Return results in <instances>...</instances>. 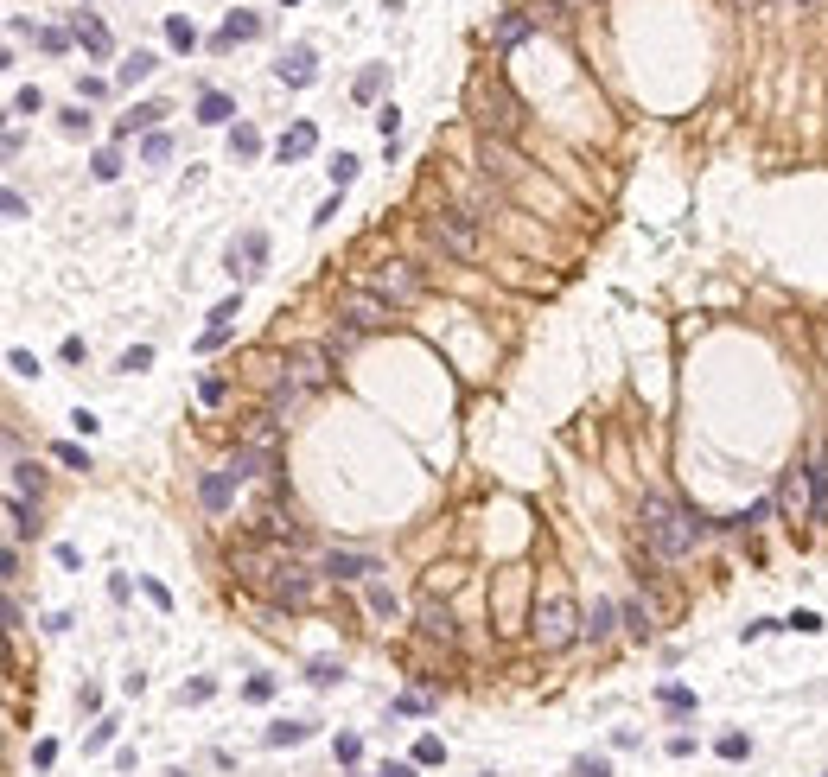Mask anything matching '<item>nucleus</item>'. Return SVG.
<instances>
[{"label":"nucleus","instance_id":"f257e3e1","mask_svg":"<svg viewBox=\"0 0 828 777\" xmlns=\"http://www.w3.org/2000/svg\"><path fill=\"white\" fill-rule=\"evenodd\" d=\"M637 523H644V542H650L657 561H682V555H695V548L707 542L701 516H688L682 504H669V497H657V491L637 504Z\"/></svg>","mask_w":828,"mask_h":777},{"label":"nucleus","instance_id":"f03ea898","mask_svg":"<svg viewBox=\"0 0 828 777\" xmlns=\"http://www.w3.org/2000/svg\"><path fill=\"white\" fill-rule=\"evenodd\" d=\"M472 122L491 134V141H516V128H523V102L504 77H478L472 83Z\"/></svg>","mask_w":828,"mask_h":777},{"label":"nucleus","instance_id":"7ed1b4c3","mask_svg":"<svg viewBox=\"0 0 828 777\" xmlns=\"http://www.w3.org/2000/svg\"><path fill=\"white\" fill-rule=\"evenodd\" d=\"M529 631H536L542 650H567V644L580 637V606H574L567 593H548L542 606H536V625H529Z\"/></svg>","mask_w":828,"mask_h":777},{"label":"nucleus","instance_id":"20e7f679","mask_svg":"<svg viewBox=\"0 0 828 777\" xmlns=\"http://www.w3.org/2000/svg\"><path fill=\"white\" fill-rule=\"evenodd\" d=\"M427 236H434L446 255H459V262H478V249H485L472 211H434V217H427Z\"/></svg>","mask_w":828,"mask_h":777},{"label":"nucleus","instance_id":"39448f33","mask_svg":"<svg viewBox=\"0 0 828 777\" xmlns=\"http://www.w3.org/2000/svg\"><path fill=\"white\" fill-rule=\"evenodd\" d=\"M281 567H287V561L274 555L268 542H236V548H230V574L249 580V586H262V593L274 586V574H281Z\"/></svg>","mask_w":828,"mask_h":777},{"label":"nucleus","instance_id":"423d86ee","mask_svg":"<svg viewBox=\"0 0 828 777\" xmlns=\"http://www.w3.org/2000/svg\"><path fill=\"white\" fill-rule=\"evenodd\" d=\"M370 287L383 293L389 306H414V300L427 293V281H421V268H414V262H383V268H376V281H370Z\"/></svg>","mask_w":828,"mask_h":777},{"label":"nucleus","instance_id":"0eeeda50","mask_svg":"<svg viewBox=\"0 0 828 777\" xmlns=\"http://www.w3.org/2000/svg\"><path fill=\"white\" fill-rule=\"evenodd\" d=\"M338 313L351 319V325H364V332H383V325L395 319V306L376 287H357V293H344V300H338Z\"/></svg>","mask_w":828,"mask_h":777},{"label":"nucleus","instance_id":"6e6552de","mask_svg":"<svg viewBox=\"0 0 828 777\" xmlns=\"http://www.w3.org/2000/svg\"><path fill=\"white\" fill-rule=\"evenodd\" d=\"M778 510L790 523H803V516H816V478H809V465H790L784 485H778Z\"/></svg>","mask_w":828,"mask_h":777},{"label":"nucleus","instance_id":"1a4fd4ad","mask_svg":"<svg viewBox=\"0 0 828 777\" xmlns=\"http://www.w3.org/2000/svg\"><path fill=\"white\" fill-rule=\"evenodd\" d=\"M478 172H485L491 185H516L523 179V153H516L510 141H491L485 134V141H478Z\"/></svg>","mask_w":828,"mask_h":777},{"label":"nucleus","instance_id":"9d476101","mask_svg":"<svg viewBox=\"0 0 828 777\" xmlns=\"http://www.w3.org/2000/svg\"><path fill=\"white\" fill-rule=\"evenodd\" d=\"M268 599H274V606H293V612H300V606H313V599H319V586H313V574H300V567L287 561L281 574H274Z\"/></svg>","mask_w":828,"mask_h":777},{"label":"nucleus","instance_id":"9b49d317","mask_svg":"<svg viewBox=\"0 0 828 777\" xmlns=\"http://www.w3.org/2000/svg\"><path fill=\"white\" fill-rule=\"evenodd\" d=\"M536 26H542L536 13H516V7H510V13H497V20L485 26V39H491L497 51H510V45H523V39H529V32H536Z\"/></svg>","mask_w":828,"mask_h":777},{"label":"nucleus","instance_id":"f8f14e48","mask_svg":"<svg viewBox=\"0 0 828 777\" xmlns=\"http://www.w3.org/2000/svg\"><path fill=\"white\" fill-rule=\"evenodd\" d=\"M414 618H421V637H427V644H453V637H459L453 606H446V599H421V612H414Z\"/></svg>","mask_w":828,"mask_h":777},{"label":"nucleus","instance_id":"ddd939ff","mask_svg":"<svg viewBox=\"0 0 828 777\" xmlns=\"http://www.w3.org/2000/svg\"><path fill=\"white\" fill-rule=\"evenodd\" d=\"M293 376H300L306 389H325V376H332V351H325V344H306V351H293Z\"/></svg>","mask_w":828,"mask_h":777},{"label":"nucleus","instance_id":"4468645a","mask_svg":"<svg viewBox=\"0 0 828 777\" xmlns=\"http://www.w3.org/2000/svg\"><path fill=\"white\" fill-rule=\"evenodd\" d=\"M243 319V293H236V300H223L217 313H211V325H204V338H198V351H217L223 338H230V325Z\"/></svg>","mask_w":828,"mask_h":777},{"label":"nucleus","instance_id":"2eb2a0df","mask_svg":"<svg viewBox=\"0 0 828 777\" xmlns=\"http://www.w3.org/2000/svg\"><path fill=\"white\" fill-rule=\"evenodd\" d=\"M230 262H243L236 274H243V281H255V274H262V262H268V236H262V230H249L243 243L230 249Z\"/></svg>","mask_w":828,"mask_h":777},{"label":"nucleus","instance_id":"dca6fc26","mask_svg":"<svg viewBox=\"0 0 828 777\" xmlns=\"http://www.w3.org/2000/svg\"><path fill=\"white\" fill-rule=\"evenodd\" d=\"M71 32H77V45L90 51V58H109V51H115V39H109V26H102L96 13H77V26H71Z\"/></svg>","mask_w":828,"mask_h":777},{"label":"nucleus","instance_id":"f3484780","mask_svg":"<svg viewBox=\"0 0 828 777\" xmlns=\"http://www.w3.org/2000/svg\"><path fill=\"white\" fill-rule=\"evenodd\" d=\"M274 71H281V83H293V90H306V83L319 77V64H313V51H306V45H293L287 58L274 64Z\"/></svg>","mask_w":828,"mask_h":777},{"label":"nucleus","instance_id":"a211bd4d","mask_svg":"<svg viewBox=\"0 0 828 777\" xmlns=\"http://www.w3.org/2000/svg\"><path fill=\"white\" fill-rule=\"evenodd\" d=\"M249 39H262V13H230L217 32V51H230V45H249Z\"/></svg>","mask_w":828,"mask_h":777},{"label":"nucleus","instance_id":"6ab92c4d","mask_svg":"<svg viewBox=\"0 0 828 777\" xmlns=\"http://www.w3.org/2000/svg\"><path fill=\"white\" fill-rule=\"evenodd\" d=\"M313 147H319V128H313V122H293V128L281 134V160H306Z\"/></svg>","mask_w":828,"mask_h":777},{"label":"nucleus","instance_id":"aec40b11","mask_svg":"<svg viewBox=\"0 0 828 777\" xmlns=\"http://www.w3.org/2000/svg\"><path fill=\"white\" fill-rule=\"evenodd\" d=\"M230 115H236V102L223 96V90H204V96H198V122H211V128H223V122H230Z\"/></svg>","mask_w":828,"mask_h":777},{"label":"nucleus","instance_id":"412c9836","mask_svg":"<svg viewBox=\"0 0 828 777\" xmlns=\"http://www.w3.org/2000/svg\"><path fill=\"white\" fill-rule=\"evenodd\" d=\"M274 440H281V421H274V414H255L243 446H255V453H268V459H274Z\"/></svg>","mask_w":828,"mask_h":777},{"label":"nucleus","instance_id":"4be33fe9","mask_svg":"<svg viewBox=\"0 0 828 777\" xmlns=\"http://www.w3.org/2000/svg\"><path fill=\"white\" fill-rule=\"evenodd\" d=\"M325 574H332V580H370L376 561H364V555H332V561H325Z\"/></svg>","mask_w":828,"mask_h":777},{"label":"nucleus","instance_id":"5701e85b","mask_svg":"<svg viewBox=\"0 0 828 777\" xmlns=\"http://www.w3.org/2000/svg\"><path fill=\"white\" fill-rule=\"evenodd\" d=\"M357 338H364V325H351V319L338 313V325L325 332V351H332V357H344V351H357Z\"/></svg>","mask_w":828,"mask_h":777},{"label":"nucleus","instance_id":"b1692460","mask_svg":"<svg viewBox=\"0 0 828 777\" xmlns=\"http://www.w3.org/2000/svg\"><path fill=\"white\" fill-rule=\"evenodd\" d=\"M230 485H236L230 472H204V485H198V497H204V510H223V504H230Z\"/></svg>","mask_w":828,"mask_h":777},{"label":"nucleus","instance_id":"393cba45","mask_svg":"<svg viewBox=\"0 0 828 777\" xmlns=\"http://www.w3.org/2000/svg\"><path fill=\"white\" fill-rule=\"evenodd\" d=\"M580 637H593V644H606V637H612V606H606V599H593V612L580 618Z\"/></svg>","mask_w":828,"mask_h":777},{"label":"nucleus","instance_id":"a878e982","mask_svg":"<svg viewBox=\"0 0 828 777\" xmlns=\"http://www.w3.org/2000/svg\"><path fill=\"white\" fill-rule=\"evenodd\" d=\"M262 529H268V542H287V548H300V542H306V529L293 523V516H274V510L262 516Z\"/></svg>","mask_w":828,"mask_h":777},{"label":"nucleus","instance_id":"bb28decb","mask_svg":"<svg viewBox=\"0 0 828 777\" xmlns=\"http://www.w3.org/2000/svg\"><path fill=\"white\" fill-rule=\"evenodd\" d=\"M809 478H816V523H828V440L816 446V465H809Z\"/></svg>","mask_w":828,"mask_h":777},{"label":"nucleus","instance_id":"cd10ccee","mask_svg":"<svg viewBox=\"0 0 828 777\" xmlns=\"http://www.w3.org/2000/svg\"><path fill=\"white\" fill-rule=\"evenodd\" d=\"M153 71H160V58H153V51H134V58L122 64V83H128V90H134V83H147Z\"/></svg>","mask_w":828,"mask_h":777},{"label":"nucleus","instance_id":"c85d7f7f","mask_svg":"<svg viewBox=\"0 0 828 777\" xmlns=\"http://www.w3.org/2000/svg\"><path fill=\"white\" fill-rule=\"evenodd\" d=\"M160 102H134V115H122V134H134V128H153V122H160Z\"/></svg>","mask_w":828,"mask_h":777},{"label":"nucleus","instance_id":"c756f323","mask_svg":"<svg viewBox=\"0 0 828 777\" xmlns=\"http://www.w3.org/2000/svg\"><path fill=\"white\" fill-rule=\"evenodd\" d=\"M26 529H32V510H26V497H7V535L20 542Z\"/></svg>","mask_w":828,"mask_h":777},{"label":"nucleus","instance_id":"7c9ffc66","mask_svg":"<svg viewBox=\"0 0 828 777\" xmlns=\"http://www.w3.org/2000/svg\"><path fill=\"white\" fill-rule=\"evenodd\" d=\"M26 491H32V497H39V491H45V478H39V465H13V497H26Z\"/></svg>","mask_w":828,"mask_h":777},{"label":"nucleus","instance_id":"2f4dec72","mask_svg":"<svg viewBox=\"0 0 828 777\" xmlns=\"http://www.w3.org/2000/svg\"><path fill=\"white\" fill-rule=\"evenodd\" d=\"M166 39L179 45V51H192V45H198V32H192V20H185V13H172V20H166Z\"/></svg>","mask_w":828,"mask_h":777},{"label":"nucleus","instance_id":"473e14b6","mask_svg":"<svg viewBox=\"0 0 828 777\" xmlns=\"http://www.w3.org/2000/svg\"><path fill=\"white\" fill-rule=\"evenodd\" d=\"M300 739H306L300 720H281V727H268V746H300Z\"/></svg>","mask_w":828,"mask_h":777},{"label":"nucleus","instance_id":"72a5a7b5","mask_svg":"<svg viewBox=\"0 0 828 777\" xmlns=\"http://www.w3.org/2000/svg\"><path fill=\"white\" fill-rule=\"evenodd\" d=\"M376 134H383V141L402 134V109H395V102H389V109H376Z\"/></svg>","mask_w":828,"mask_h":777},{"label":"nucleus","instance_id":"f704fd0d","mask_svg":"<svg viewBox=\"0 0 828 777\" xmlns=\"http://www.w3.org/2000/svg\"><path fill=\"white\" fill-rule=\"evenodd\" d=\"M255 147H262V134H255V128H236V134H230V153H236V160H249Z\"/></svg>","mask_w":828,"mask_h":777},{"label":"nucleus","instance_id":"c9c22d12","mask_svg":"<svg viewBox=\"0 0 828 777\" xmlns=\"http://www.w3.org/2000/svg\"><path fill=\"white\" fill-rule=\"evenodd\" d=\"M376 90H383V64H370V71H364V77H357V102H370Z\"/></svg>","mask_w":828,"mask_h":777},{"label":"nucleus","instance_id":"e433bc0d","mask_svg":"<svg viewBox=\"0 0 828 777\" xmlns=\"http://www.w3.org/2000/svg\"><path fill=\"white\" fill-rule=\"evenodd\" d=\"M58 465H71V472H90V453H83V446H71V440H64V446H58Z\"/></svg>","mask_w":828,"mask_h":777},{"label":"nucleus","instance_id":"4c0bfd02","mask_svg":"<svg viewBox=\"0 0 828 777\" xmlns=\"http://www.w3.org/2000/svg\"><path fill=\"white\" fill-rule=\"evenodd\" d=\"M351 179H357V160H351V153H338V160H332V185L344 192V185H351Z\"/></svg>","mask_w":828,"mask_h":777},{"label":"nucleus","instance_id":"58836bf2","mask_svg":"<svg viewBox=\"0 0 828 777\" xmlns=\"http://www.w3.org/2000/svg\"><path fill=\"white\" fill-rule=\"evenodd\" d=\"M625 631L631 637H650V612L644 606H625Z\"/></svg>","mask_w":828,"mask_h":777},{"label":"nucleus","instance_id":"ea45409f","mask_svg":"<svg viewBox=\"0 0 828 777\" xmlns=\"http://www.w3.org/2000/svg\"><path fill=\"white\" fill-rule=\"evenodd\" d=\"M96 179H122V153H96Z\"/></svg>","mask_w":828,"mask_h":777},{"label":"nucleus","instance_id":"a19ab883","mask_svg":"<svg viewBox=\"0 0 828 777\" xmlns=\"http://www.w3.org/2000/svg\"><path fill=\"white\" fill-rule=\"evenodd\" d=\"M7 364H13V376H39V357H32V351H13Z\"/></svg>","mask_w":828,"mask_h":777},{"label":"nucleus","instance_id":"79ce46f5","mask_svg":"<svg viewBox=\"0 0 828 777\" xmlns=\"http://www.w3.org/2000/svg\"><path fill=\"white\" fill-rule=\"evenodd\" d=\"M13 109H20V115H39L45 96H39V90H20V96H13Z\"/></svg>","mask_w":828,"mask_h":777},{"label":"nucleus","instance_id":"37998d69","mask_svg":"<svg viewBox=\"0 0 828 777\" xmlns=\"http://www.w3.org/2000/svg\"><path fill=\"white\" fill-rule=\"evenodd\" d=\"M370 606L383 612V618H395V593H389V586H370Z\"/></svg>","mask_w":828,"mask_h":777},{"label":"nucleus","instance_id":"c03bdc74","mask_svg":"<svg viewBox=\"0 0 828 777\" xmlns=\"http://www.w3.org/2000/svg\"><path fill=\"white\" fill-rule=\"evenodd\" d=\"M752 746H746V733H727V739H720V758H746Z\"/></svg>","mask_w":828,"mask_h":777},{"label":"nucleus","instance_id":"a18cd8bd","mask_svg":"<svg viewBox=\"0 0 828 777\" xmlns=\"http://www.w3.org/2000/svg\"><path fill=\"white\" fill-rule=\"evenodd\" d=\"M147 364H153V351H147V344H134V351L122 357V370H147Z\"/></svg>","mask_w":828,"mask_h":777},{"label":"nucleus","instance_id":"49530a36","mask_svg":"<svg viewBox=\"0 0 828 777\" xmlns=\"http://www.w3.org/2000/svg\"><path fill=\"white\" fill-rule=\"evenodd\" d=\"M141 153H147V160H166L172 141H166V134H147V147H141Z\"/></svg>","mask_w":828,"mask_h":777},{"label":"nucleus","instance_id":"de8ad7c7","mask_svg":"<svg viewBox=\"0 0 828 777\" xmlns=\"http://www.w3.org/2000/svg\"><path fill=\"white\" fill-rule=\"evenodd\" d=\"M580 777H612V765H606V758H586V765H580Z\"/></svg>","mask_w":828,"mask_h":777},{"label":"nucleus","instance_id":"09e8293b","mask_svg":"<svg viewBox=\"0 0 828 777\" xmlns=\"http://www.w3.org/2000/svg\"><path fill=\"white\" fill-rule=\"evenodd\" d=\"M383 777H408V765H389V771H383Z\"/></svg>","mask_w":828,"mask_h":777},{"label":"nucleus","instance_id":"8fccbe9b","mask_svg":"<svg viewBox=\"0 0 828 777\" xmlns=\"http://www.w3.org/2000/svg\"><path fill=\"white\" fill-rule=\"evenodd\" d=\"M797 7H828V0H797Z\"/></svg>","mask_w":828,"mask_h":777},{"label":"nucleus","instance_id":"3c124183","mask_svg":"<svg viewBox=\"0 0 828 777\" xmlns=\"http://www.w3.org/2000/svg\"><path fill=\"white\" fill-rule=\"evenodd\" d=\"M567 7H580V0H567Z\"/></svg>","mask_w":828,"mask_h":777}]
</instances>
